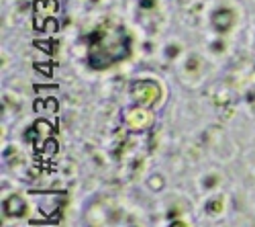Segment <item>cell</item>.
I'll use <instances>...</instances> for the list:
<instances>
[{"mask_svg":"<svg viewBox=\"0 0 255 227\" xmlns=\"http://www.w3.org/2000/svg\"><path fill=\"white\" fill-rule=\"evenodd\" d=\"M131 41L121 27H104L92 33L88 64L94 70H104L129 55Z\"/></svg>","mask_w":255,"mask_h":227,"instance_id":"1","label":"cell"},{"mask_svg":"<svg viewBox=\"0 0 255 227\" xmlns=\"http://www.w3.org/2000/svg\"><path fill=\"white\" fill-rule=\"evenodd\" d=\"M133 94L139 98V102H143V105H153V102L159 98V88L153 84V82H137V86L133 88Z\"/></svg>","mask_w":255,"mask_h":227,"instance_id":"2","label":"cell"},{"mask_svg":"<svg viewBox=\"0 0 255 227\" xmlns=\"http://www.w3.org/2000/svg\"><path fill=\"white\" fill-rule=\"evenodd\" d=\"M4 209L8 215L12 217H20V215H25L27 207H25V201L20 199V197H10L6 203H4Z\"/></svg>","mask_w":255,"mask_h":227,"instance_id":"3","label":"cell"},{"mask_svg":"<svg viewBox=\"0 0 255 227\" xmlns=\"http://www.w3.org/2000/svg\"><path fill=\"white\" fill-rule=\"evenodd\" d=\"M231 25H233V12L221 10V12L215 14V27H217L219 31H227Z\"/></svg>","mask_w":255,"mask_h":227,"instance_id":"4","label":"cell"},{"mask_svg":"<svg viewBox=\"0 0 255 227\" xmlns=\"http://www.w3.org/2000/svg\"><path fill=\"white\" fill-rule=\"evenodd\" d=\"M221 207H223V203H221V199H217V201H212V203L208 205V211H210V213H215V211H219Z\"/></svg>","mask_w":255,"mask_h":227,"instance_id":"5","label":"cell"},{"mask_svg":"<svg viewBox=\"0 0 255 227\" xmlns=\"http://www.w3.org/2000/svg\"><path fill=\"white\" fill-rule=\"evenodd\" d=\"M151 187L153 189H161V178L157 176V178H151Z\"/></svg>","mask_w":255,"mask_h":227,"instance_id":"6","label":"cell"},{"mask_svg":"<svg viewBox=\"0 0 255 227\" xmlns=\"http://www.w3.org/2000/svg\"><path fill=\"white\" fill-rule=\"evenodd\" d=\"M172 227H186V225H184V223H182V221H178V223H174V225H172Z\"/></svg>","mask_w":255,"mask_h":227,"instance_id":"7","label":"cell"}]
</instances>
